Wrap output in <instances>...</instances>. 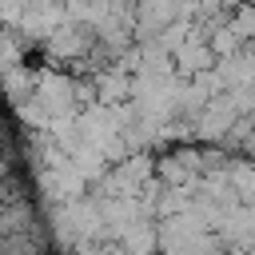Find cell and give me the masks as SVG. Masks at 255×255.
I'll list each match as a JSON object with an SVG mask.
<instances>
[{
	"instance_id": "cell-1",
	"label": "cell",
	"mask_w": 255,
	"mask_h": 255,
	"mask_svg": "<svg viewBox=\"0 0 255 255\" xmlns=\"http://www.w3.org/2000/svg\"><path fill=\"white\" fill-rule=\"evenodd\" d=\"M72 96H76V88L68 84V80H60V76H44L40 80V104L48 108V112H68L72 108Z\"/></svg>"
},
{
	"instance_id": "cell-2",
	"label": "cell",
	"mask_w": 255,
	"mask_h": 255,
	"mask_svg": "<svg viewBox=\"0 0 255 255\" xmlns=\"http://www.w3.org/2000/svg\"><path fill=\"white\" fill-rule=\"evenodd\" d=\"M128 92H131V88H128L124 76H104V80H100V100H104V104H120Z\"/></svg>"
},
{
	"instance_id": "cell-3",
	"label": "cell",
	"mask_w": 255,
	"mask_h": 255,
	"mask_svg": "<svg viewBox=\"0 0 255 255\" xmlns=\"http://www.w3.org/2000/svg\"><path fill=\"white\" fill-rule=\"evenodd\" d=\"M104 255H124V251H120V247H108V251H104Z\"/></svg>"
}]
</instances>
